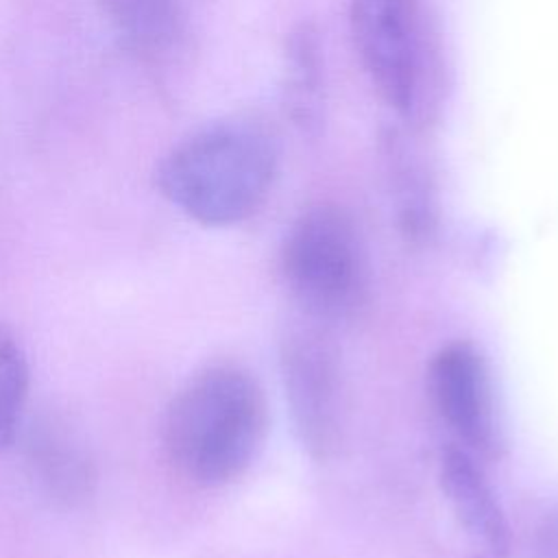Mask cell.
I'll use <instances>...</instances> for the list:
<instances>
[{
  "label": "cell",
  "instance_id": "obj_1",
  "mask_svg": "<svg viewBox=\"0 0 558 558\" xmlns=\"http://www.w3.org/2000/svg\"><path fill=\"white\" fill-rule=\"evenodd\" d=\"M268 429L266 397L257 379L233 364L192 375L163 416V449L190 484L216 488L238 480L257 458Z\"/></svg>",
  "mask_w": 558,
  "mask_h": 558
},
{
  "label": "cell",
  "instance_id": "obj_2",
  "mask_svg": "<svg viewBox=\"0 0 558 558\" xmlns=\"http://www.w3.org/2000/svg\"><path fill=\"white\" fill-rule=\"evenodd\" d=\"M277 174L275 137L257 122L227 120L196 131L159 163L161 194L205 227L251 218Z\"/></svg>",
  "mask_w": 558,
  "mask_h": 558
},
{
  "label": "cell",
  "instance_id": "obj_3",
  "mask_svg": "<svg viewBox=\"0 0 558 558\" xmlns=\"http://www.w3.org/2000/svg\"><path fill=\"white\" fill-rule=\"evenodd\" d=\"M349 26L379 98L410 129H427L445 102L438 33L418 0H353Z\"/></svg>",
  "mask_w": 558,
  "mask_h": 558
},
{
  "label": "cell",
  "instance_id": "obj_4",
  "mask_svg": "<svg viewBox=\"0 0 558 558\" xmlns=\"http://www.w3.org/2000/svg\"><path fill=\"white\" fill-rule=\"evenodd\" d=\"M281 275L303 316L333 325L364 307L368 262L353 218L338 205H314L290 227Z\"/></svg>",
  "mask_w": 558,
  "mask_h": 558
},
{
  "label": "cell",
  "instance_id": "obj_5",
  "mask_svg": "<svg viewBox=\"0 0 558 558\" xmlns=\"http://www.w3.org/2000/svg\"><path fill=\"white\" fill-rule=\"evenodd\" d=\"M279 366L299 442L314 460H327L338 451L344 427L340 351L329 325L303 314L288 323Z\"/></svg>",
  "mask_w": 558,
  "mask_h": 558
},
{
  "label": "cell",
  "instance_id": "obj_6",
  "mask_svg": "<svg viewBox=\"0 0 558 558\" xmlns=\"http://www.w3.org/2000/svg\"><path fill=\"white\" fill-rule=\"evenodd\" d=\"M436 412L471 456L495 458L501 447L493 381L482 351L456 340L436 351L427 371Z\"/></svg>",
  "mask_w": 558,
  "mask_h": 558
},
{
  "label": "cell",
  "instance_id": "obj_7",
  "mask_svg": "<svg viewBox=\"0 0 558 558\" xmlns=\"http://www.w3.org/2000/svg\"><path fill=\"white\" fill-rule=\"evenodd\" d=\"M438 482L453 517L475 543L477 554L508 558L510 525L477 458L460 445L445 447L438 462Z\"/></svg>",
  "mask_w": 558,
  "mask_h": 558
},
{
  "label": "cell",
  "instance_id": "obj_8",
  "mask_svg": "<svg viewBox=\"0 0 558 558\" xmlns=\"http://www.w3.org/2000/svg\"><path fill=\"white\" fill-rule=\"evenodd\" d=\"M26 462L41 490L63 506L89 497L96 471L85 442L59 418H44L28 429Z\"/></svg>",
  "mask_w": 558,
  "mask_h": 558
},
{
  "label": "cell",
  "instance_id": "obj_9",
  "mask_svg": "<svg viewBox=\"0 0 558 558\" xmlns=\"http://www.w3.org/2000/svg\"><path fill=\"white\" fill-rule=\"evenodd\" d=\"M381 157L403 235L427 240L436 225V190L421 150L403 131L390 129L381 137Z\"/></svg>",
  "mask_w": 558,
  "mask_h": 558
},
{
  "label": "cell",
  "instance_id": "obj_10",
  "mask_svg": "<svg viewBox=\"0 0 558 558\" xmlns=\"http://www.w3.org/2000/svg\"><path fill=\"white\" fill-rule=\"evenodd\" d=\"M281 92L290 120L303 133H314L323 122L325 68L318 33L310 24H301L286 41Z\"/></svg>",
  "mask_w": 558,
  "mask_h": 558
},
{
  "label": "cell",
  "instance_id": "obj_11",
  "mask_svg": "<svg viewBox=\"0 0 558 558\" xmlns=\"http://www.w3.org/2000/svg\"><path fill=\"white\" fill-rule=\"evenodd\" d=\"M105 17L126 48L142 57L168 52L179 35L177 0H98Z\"/></svg>",
  "mask_w": 558,
  "mask_h": 558
},
{
  "label": "cell",
  "instance_id": "obj_12",
  "mask_svg": "<svg viewBox=\"0 0 558 558\" xmlns=\"http://www.w3.org/2000/svg\"><path fill=\"white\" fill-rule=\"evenodd\" d=\"M31 388L28 355L15 331L0 320V449L13 445Z\"/></svg>",
  "mask_w": 558,
  "mask_h": 558
},
{
  "label": "cell",
  "instance_id": "obj_13",
  "mask_svg": "<svg viewBox=\"0 0 558 558\" xmlns=\"http://www.w3.org/2000/svg\"><path fill=\"white\" fill-rule=\"evenodd\" d=\"M532 558H558V519L547 521L538 530Z\"/></svg>",
  "mask_w": 558,
  "mask_h": 558
},
{
  "label": "cell",
  "instance_id": "obj_14",
  "mask_svg": "<svg viewBox=\"0 0 558 558\" xmlns=\"http://www.w3.org/2000/svg\"><path fill=\"white\" fill-rule=\"evenodd\" d=\"M471 558H495V556H486V554H475V556H471Z\"/></svg>",
  "mask_w": 558,
  "mask_h": 558
}]
</instances>
